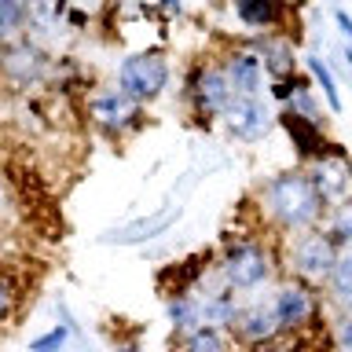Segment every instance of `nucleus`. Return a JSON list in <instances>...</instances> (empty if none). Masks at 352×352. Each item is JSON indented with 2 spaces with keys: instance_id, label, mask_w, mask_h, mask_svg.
Listing matches in <instances>:
<instances>
[{
  "instance_id": "obj_8",
  "label": "nucleus",
  "mask_w": 352,
  "mask_h": 352,
  "mask_svg": "<svg viewBox=\"0 0 352 352\" xmlns=\"http://www.w3.org/2000/svg\"><path fill=\"white\" fill-rule=\"evenodd\" d=\"M279 125H283V132L294 140V147H297V154L301 158H327V154H334V151H341L338 143H327L323 140V132H319V125L312 118H301V114H286L279 118Z\"/></svg>"
},
{
  "instance_id": "obj_6",
  "label": "nucleus",
  "mask_w": 352,
  "mask_h": 352,
  "mask_svg": "<svg viewBox=\"0 0 352 352\" xmlns=\"http://www.w3.org/2000/svg\"><path fill=\"white\" fill-rule=\"evenodd\" d=\"M268 272H272L268 250H261L257 242H239V246H231L228 257H224V275H228L231 286H239V290H250V286L264 283Z\"/></svg>"
},
{
  "instance_id": "obj_5",
  "label": "nucleus",
  "mask_w": 352,
  "mask_h": 352,
  "mask_svg": "<svg viewBox=\"0 0 352 352\" xmlns=\"http://www.w3.org/2000/svg\"><path fill=\"white\" fill-rule=\"evenodd\" d=\"M140 107L143 103L129 99L121 88H110V92H99V96L88 99V118H92L103 132H110V136H121V132L140 125Z\"/></svg>"
},
{
  "instance_id": "obj_2",
  "label": "nucleus",
  "mask_w": 352,
  "mask_h": 352,
  "mask_svg": "<svg viewBox=\"0 0 352 352\" xmlns=\"http://www.w3.org/2000/svg\"><path fill=\"white\" fill-rule=\"evenodd\" d=\"M169 85V63H165L162 52H140L129 55L125 63L118 66V88L136 103H151L158 99Z\"/></svg>"
},
{
  "instance_id": "obj_11",
  "label": "nucleus",
  "mask_w": 352,
  "mask_h": 352,
  "mask_svg": "<svg viewBox=\"0 0 352 352\" xmlns=\"http://www.w3.org/2000/svg\"><path fill=\"white\" fill-rule=\"evenodd\" d=\"M261 59L253 52H235V55H228V66H224V77H228V85H231V92L235 96H257V88H261Z\"/></svg>"
},
{
  "instance_id": "obj_12",
  "label": "nucleus",
  "mask_w": 352,
  "mask_h": 352,
  "mask_svg": "<svg viewBox=\"0 0 352 352\" xmlns=\"http://www.w3.org/2000/svg\"><path fill=\"white\" fill-rule=\"evenodd\" d=\"M235 15L250 30H272L286 19V8L283 0H235Z\"/></svg>"
},
{
  "instance_id": "obj_18",
  "label": "nucleus",
  "mask_w": 352,
  "mask_h": 352,
  "mask_svg": "<svg viewBox=\"0 0 352 352\" xmlns=\"http://www.w3.org/2000/svg\"><path fill=\"white\" fill-rule=\"evenodd\" d=\"M184 352H228V341L217 334L213 327H198L191 338H187Z\"/></svg>"
},
{
  "instance_id": "obj_10",
  "label": "nucleus",
  "mask_w": 352,
  "mask_h": 352,
  "mask_svg": "<svg viewBox=\"0 0 352 352\" xmlns=\"http://www.w3.org/2000/svg\"><path fill=\"white\" fill-rule=\"evenodd\" d=\"M294 261L297 268H301L305 275H312V279H323V275H330V268H334V239L327 235H305L301 242H297L294 250Z\"/></svg>"
},
{
  "instance_id": "obj_25",
  "label": "nucleus",
  "mask_w": 352,
  "mask_h": 352,
  "mask_svg": "<svg viewBox=\"0 0 352 352\" xmlns=\"http://www.w3.org/2000/svg\"><path fill=\"white\" fill-rule=\"evenodd\" d=\"M4 301H8V279L0 275V308H4Z\"/></svg>"
},
{
  "instance_id": "obj_23",
  "label": "nucleus",
  "mask_w": 352,
  "mask_h": 352,
  "mask_svg": "<svg viewBox=\"0 0 352 352\" xmlns=\"http://www.w3.org/2000/svg\"><path fill=\"white\" fill-rule=\"evenodd\" d=\"M338 26H341V30H345V37L352 41V19L345 15V11H338Z\"/></svg>"
},
{
  "instance_id": "obj_14",
  "label": "nucleus",
  "mask_w": 352,
  "mask_h": 352,
  "mask_svg": "<svg viewBox=\"0 0 352 352\" xmlns=\"http://www.w3.org/2000/svg\"><path fill=\"white\" fill-rule=\"evenodd\" d=\"M308 312H312V297H308L305 286H283V294H279V301H275V316H279V327H301Z\"/></svg>"
},
{
  "instance_id": "obj_22",
  "label": "nucleus",
  "mask_w": 352,
  "mask_h": 352,
  "mask_svg": "<svg viewBox=\"0 0 352 352\" xmlns=\"http://www.w3.org/2000/svg\"><path fill=\"white\" fill-rule=\"evenodd\" d=\"M169 316H173V323L176 327H191V319H195V308L187 297H176V301L169 305Z\"/></svg>"
},
{
  "instance_id": "obj_13",
  "label": "nucleus",
  "mask_w": 352,
  "mask_h": 352,
  "mask_svg": "<svg viewBox=\"0 0 352 352\" xmlns=\"http://www.w3.org/2000/svg\"><path fill=\"white\" fill-rule=\"evenodd\" d=\"M257 59L261 66L268 70L275 81H283V77H294V44L290 41H275V37H264L257 44Z\"/></svg>"
},
{
  "instance_id": "obj_24",
  "label": "nucleus",
  "mask_w": 352,
  "mask_h": 352,
  "mask_svg": "<svg viewBox=\"0 0 352 352\" xmlns=\"http://www.w3.org/2000/svg\"><path fill=\"white\" fill-rule=\"evenodd\" d=\"M162 11L165 15H180V0H162Z\"/></svg>"
},
{
  "instance_id": "obj_4",
  "label": "nucleus",
  "mask_w": 352,
  "mask_h": 352,
  "mask_svg": "<svg viewBox=\"0 0 352 352\" xmlns=\"http://www.w3.org/2000/svg\"><path fill=\"white\" fill-rule=\"evenodd\" d=\"M187 92H191L195 110L202 121L224 114L228 103L235 99V92H231V85L224 77V66H195L191 77H187Z\"/></svg>"
},
{
  "instance_id": "obj_17",
  "label": "nucleus",
  "mask_w": 352,
  "mask_h": 352,
  "mask_svg": "<svg viewBox=\"0 0 352 352\" xmlns=\"http://www.w3.org/2000/svg\"><path fill=\"white\" fill-rule=\"evenodd\" d=\"M308 70H312L316 85L323 88V96H327V107L338 114V110H341V92H338V81H334V74H330V66H323V59H308Z\"/></svg>"
},
{
  "instance_id": "obj_1",
  "label": "nucleus",
  "mask_w": 352,
  "mask_h": 352,
  "mask_svg": "<svg viewBox=\"0 0 352 352\" xmlns=\"http://www.w3.org/2000/svg\"><path fill=\"white\" fill-rule=\"evenodd\" d=\"M264 202H268V213L286 228H308L323 209V198H319L316 184L308 180L305 173H283L264 187Z\"/></svg>"
},
{
  "instance_id": "obj_15",
  "label": "nucleus",
  "mask_w": 352,
  "mask_h": 352,
  "mask_svg": "<svg viewBox=\"0 0 352 352\" xmlns=\"http://www.w3.org/2000/svg\"><path fill=\"white\" fill-rule=\"evenodd\" d=\"M239 334L253 341V345H261V341H272L275 334H279V316H275V308H250V312H242L239 319Z\"/></svg>"
},
{
  "instance_id": "obj_20",
  "label": "nucleus",
  "mask_w": 352,
  "mask_h": 352,
  "mask_svg": "<svg viewBox=\"0 0 352 352\" xmlns=\"http://www.w3.org/2000/svg\"><path fill=\"white\" fill-rule=\"evenodd\" d=\"M66 334H70L66 327H52L48 334H41V338L30 341V352H59L66 345Z\"/></svg>"
},
{
  "instance_id": "obj_19",
  "label": "nucleus",
  "mask_w": 352,
  "mask_h": 352,
  "mask_svg": "<svg viewBox=\"0 0 352 352\" xmlns=\"http://www.w3.org/2000/svg\"><path fill=\"white\" fill-rule=\"evenodd\" d=\"M330 286H334L338 301L352 308V257H345V261H338L334 268H330Z\"/></svg>"
},
{
  "instance_id": "obj_16",
  "label": "nucleus",
  "mask_w": 352,
  "mask_h": 352,
  "mask_svg": "<svg viewBox=\"0 0 352 352\" xmlns=\"http://www.w3.org/2000/svg\"><path fill=\"white\" fill-rule=\"evenodd\" d=\"M26 26V0H0V41H11Z\"/></svg>"
},
{
  "instance_id": "obj_21",
  "label": "nucleus",
  "mask_w": 352,
  "mask_h": 352,
  "mask_svg": "<svg viewBox=\"0 0 352 352\" xmlns=\"http://www.w3.org/2000/svg\"><path fill=\"white\" fill-rule=\"evenodd\" d=\"M290 114H301V118H312L316 121V103H312V88H297L290 96Z\"/></svg>"
},
{
  "instance_id": "obj_9",
  "label": "nucleus",
  "mask_w": 352,
  "mask_h": 352,
  "mask_svg": "<svg viewBox=\"0 0 352 352\" xmlns=\"http://www.w3.org/2000/svg\"><path fill=\"white\" fill-rule=\"evenodd\" d=\"M224 118H228V129L235 132L239 140H261L264 132L272 129V118L264 114V107L253 96H235L228 103Z\"/></svg>"
},
{
  "instance_id": "obj_27",
  "label": "nucleus",
  "mask_w": 352,
  "mask_h": 352,
  "mask_svg": "<svg viewBox=\"0 0 352 352\" xmlns=\"http://www.w3.org/2000/svg\"><path fill=\"white\" fill-rule=\"evenodd\" d=\"M121 352H140V349H121Z\"/></svg>"
},
{
  "instance_id": "obj_3",
  "label": "nucleus",
  "mask_w": 352,
  "mask_h": 352,
  "mask_svg": "<svg viewBox=\"0 0 352 352\" xmlns=\"http://www.w3.org/2000/svg\"><path fill=\"white\" fill-rule=\"evenodd\" d=\"M0 74H4L8 81L30 88L48 74V55H44L41 44H33L30 37L4 41L0 44Z\"/></svg>"
},
{
  "instance_id": "obj_26",
  "label": "nucleus",
  "mask_w": 352,
  "mask_h": 352,
  "mask_svg": "<svg viewBox=\"0 0 352 352\" xmlns=\"http://www.w3.org/2000/svg\"><path fill=\"white\" fill-rule=\"evenodd\" d=\"M345 59H349V66H352V48H349V55H345Z\"/></svg>"
},
{
  "instance_id": "obj_7",
  "label": "nucleus",
  "mask_w": 352,
  "mask_h": 352,
  "mask_svg": "<svg viewBox=\"0 0 352 352\" xmlns=\"http://www.w3.org/2000/svg\"><path fill=\"white\" fill-rule=\"evenodd\" d=\"M308 180L316 184V191L323 202H345V198H352V165L345 158V151L316 158V169Z\"/></svg>"
}]
</instances>
